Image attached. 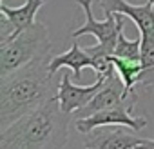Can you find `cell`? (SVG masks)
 <instances>
[{
	"label": "cell",
	"mask_w": 154,
	"mask_h": 149,
	"mask_svg": "<svg viewBox=\"0 0 154 149\" xmlns=\"http://www.w3.org/2000/svg\"><path fill=\"white\" fill-rule=\"evenodd\" d=\"M100 8L105 15L129 17L136 24L140 35L154 33V8L150 0L140 6H132L127 0H100Z\"/></svg>",
	"instance_id": "8"
},
{
	"label": "cell",
	"mask_w": 154,
	"mask_h": 149,
	"mask_svg": "<svg viewBox=\"0 0 154 149\" xmlns=\"http://www.w3.org/2000/svg\"><path fill=\"white\" fill-rule=\"evenodd\" d=\"M45 56H51L47 26L44 22H35L26 31L0 44V77Z\"/></svg>",
	"instance_id": "3"
},
{
	"label": "cell",
	"mask_w": 154,
	"mask_h": 149,
	"mask_svg": "<svg viewBox=\"0 0 154 149\" xmlns=\"http://www.w3.org/2000/svg\"><path fill=\"white\" fill-rule=\"evenodd\" d=\"M132 106L129 104H122V106H116V107H111V109H103V111H98L87 118H78L74 120V127L78 133H91L98 127H105V125H125L132 131H141L147 127V118L143 116H132Z\"/></svg>",
	"instance_id": "5"
},
{
	"label": "cell",
	"mask_w": 154,
	"mask_h": 149,
	"mask_svg": "<svg viewBox=\"0 0 154 149\" xmlns=\"http://www.w3.org/2000/svg\"><path fill=\"white\" fill-rule=\"evenodd\" d=\"M150 2H152V8H154V0H150Z\"/></svg>",
	"instance_id": "16"
},
{
	"label": "cell",
	"mask_w": 154,
	"mask_h": 149,
	"mask_svg": "<svg viewBox=\"0 0 154 149\" xmlns=\"http://www.w3.org/2000/svg\"><path fill=\"white\" fill-rule=\"evenodd\" d=\"M125 127V125H122ZM94 129L87 133L85 144L96 145L100 149H136L138 144L141 142L140 136H136V131H127V129Z\"/></svg>",
	"instance_id": "9"
},
{
	"label": "cell",
	"mask_w": 154,
	"mask_h": 149,
	"mask_svg": "<svg viewBox=\"0 0 154 149\" xmlns=\"http://www.w3.org/2000/svg\"><path fill=\"white\" fill-rule=\"evenodd\" d=\"M47 2V0H26V2L18 8H8L4 2L0 4V13H4L9 22L15 27V36L22 31H26L27 27H31L36 20V13L38 9Z\"/></svg>",
	"instance_id": "11"
},
{
	"label": "cell",
	"mask_w": 154,
	"mask_h": 149,
	"mask_svg": "<svg viewBox=\"0 0 154 149\" xmlns=\"http://www.w3.org/2000/svg\"><path fill=\"white\" fill-rule=\"evenodd\" d=\"M112 64H114L116 74L122 78V82H123V86H125V91H127L129 95H136V87H138L140 77H141V73H143L141 62L112 56Z\"/></svg>",
	"instance_id": "12"
},
{
	"label": "cell",
	"mask_w": 154,
	"mask_h": 149,
	"mask_svg": "<svg viewBox=\"0 0 154 149\" xmlns=\"http://www.w3.org/2000/svg\"><path fill=\"white\" fill-rule=\"evenodd\" d=\"M53 56L35 60L6 77H0V131L24 115L56 98L60 82L49 71Z\"/></svg>",
	"instance_id": "1"
},
{
	"label": "cell",
	"mask_w": 154,
	"mask_h": 149,
	"mask_svg": "<svg viewBox=\"0 0 154 149\" xmlns=\"http://www.w3.org/2000/svg\"><path fill=\"white\" fill-rule=\"evenodd\" d=\"M138 102V95H129L125 91V86L122 82V78L118 74H111L105 80V86L94 95V98L82 109H78L76 113H72V118L78 120V118H87L98 111H103V109H111V107H116V106H122V104H129V106H136Z\"/></svg>",
	"instance_id": "6"
},
{
	"label": "cell",
	"mask_w": 154,
	"mask_h": 149,
	"mask_svg": "<svg viewBox=\"0 0 154 149\" xmlns=\"http://www.w3.org/2000/svg\"><path fill=\"white\" fill-rule=\"evenodd\" d=\"M62 67H69L74 73V78L80 80L82 69L84 67H93V56L85 49H82L78 46V42H72L69 51H65L62 55H54L49 62V71L53 74H56V71H60Z\"/></svg>",
	"instance_id": "10"
},
{
	"label": "cell",
	"mask_w": 154,
	"mask_h": 149,
	"mask_svg": "<svg viewBox=\"0 0 154 149\" xmlns=\"http://www.w3.org/2000/svg\"><path fill=\"white\" fill-rule=\"evenodd\" d=\"M76 4L85 13V24L80 26L78 29H74L72 36L76 38L80 35H93L102 49L114 55L120 31L125 26L123 15H105V20H96L93 15V0H76Z\"/></svg>",
	"instance_id": "4"
},
{
	"label": "cell",
	"mask_w": 154,
	"mask_h": 149,
	"mask_svg": "<svg viewBox=\"0 0 154 149\" xmlns=\"http://www.w3.org/2000/svg\"><path fill=\"white\" fill-rule=\"evenodd\" d=\"M112 56L125 58V60H136V62H141V36L134 38V40H129V38L125 36L123 29H122Z\"/></svg>",
	"instance_id": "13"
},
{
	"label": "cell",
	"mask_w": 154,
	"mask_h": 149,
	"mask_svg": "<svg viewBox=\"0 0 154 149\" xmlns=\"http://www.w3.org/2000/svg\"><path fill=\"white\" fill-rule=\"evenodd\" d=\"M71 120L72 115L62 111L53 98L0 131V149H63Z\"/></svg>",
	"instance_id": "2"
},
{
	"label": "cell",
	"mask_w": 154,
	"mask_h": 149,
	"mask_svg": "<svg viewBox=\"0 0 154 149\" xmlns=\"http://www.w3.org/2000/svg\"><path fill=\"white\" fill-rule=\"evenodd\" d=\"M136 149H154V138H141Z\"/></svg>",
	"instance_id": "14"
},
{
	"label": "cell",
	"mask_w": 154,
	"mask_h": 149,
	"mask_svg": "<svg viewBox=\"0 0 154 149\" xmlns=\"http://www.w3.org/2000/svg\"><path fill=\"white\" fill-rule=\"evenodd\" d=\"M85 145V149H100V147H96V145H91V144H84Z\"/></svg>",
	"instance_id": "15"
},
{
	"label": "cell",
	"mask_w": 154,
	"mask_h": 149,
	"mask_svg": "<svg viewBox=\"0 0 154 149\" xmlns=\"http://www.w3.org/2000/svg\"><path fill=\"white\" fill-rule=\"evenodd\" d=\"M105 77H96V82L93 86H78V84H72L71 82V74L65 73L62 80H60V87H58V95L56 100L60 102L62 111L65 113H76L78 109L85 107L94 95L105 86Z\"/></svg>",
	"instance_id": "7"
}]
</instances>
